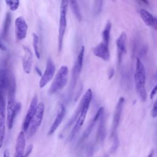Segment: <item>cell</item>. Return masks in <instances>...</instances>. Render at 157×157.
<instances>
[{
    "label": "cell",
    "instance_id": "6da1fadb",
    "mask_svg": "<svg viewBox=\"0 0 157 157\" xmlns=\"http://www.w3.org/2000/svg\"><path fill=\"white\" fill-rule=\"evenodd\" d=\"M93 97V93L92 90L89 88L86 90V91L83 94L80 104V111L79 114L78 116V118L75 122V125L73 127L72 129L71 130L69 136H68V140L71 141L72 139L75 137V135L78 133L79 130L80 129L81 127L83 126L84 121L85 120L86 116L87 115L88 111L89 110V107L90 105V103L92 100Z\"/></svg>",
    "mask_w": 157,
    "mask_h": 157
},
{
    "label": "cell",
    "instance_id": "7a4b0ae2",
    "mask_svg": "<svg viewBox=\"0 0 157 157\" xmlns=\"http://www.w3.org/2000/svg\"><path fill=\"white\" fill-rule=\"evenodd\" d=\"M134 78L136 92L141 101L142 102H145L147 97L145 89V69L139 58H137L136 60Z\"/></svg>",
    "mask_w": 157,
    "mask_h": 157
},
{
    "label": "cell",
    "instance_id": "3957f363",
    "mask_svg": "<svg viewBox=\"0 0 157 157\" xmlns=\"http://www.w3.org/2000/svg\"><path fill=\"white\" fill-rule=\"evenodd\" d=\"M7 93V102L6 105V123L8 129H11L13 127L14 120L17 117L15 114V109L17 102L15 101V81L13 75L12 77Z\"/></svg>",
    "mask_w": 157,
    "mask_h": 157
},
{
    "label": "cell",
    "instance_id": "277c9868",
    "mask_svg": "<svg viewBox=\"0 0 157 157\" xmlns=\"http://www.w3.org/2000/svg\"><path fill=\"white\" fill-rule=\"evenodd\" d=\"M69 6V1H62L59 8V20L58 36V51L60 53L63 48V39L67 27V12Z\"/></svg>",
    "mask_w": 157,
    "mask_h": 157
},
{
    "label": "cell",
    "instance_id": "5b68a950",
    "mask_svg": "<svg viewBox=\"0 0 157 157\" xmlns=\"http://www.w3.org/2000/svg\"><path fill=\"white\" fill-rule=\"evenodd\" d=\"M69 69L67 66L63 65L56 72L53 80L49 88L48 94H53L62 90L67 84L68 80Z\"/></svg>",
    "mask_w": 157,
    "mask_h": 157
},
{
    "label": "cell",
    "instance_id": "8992f818",
    "mask_svg": "<svg viewBox=\"0 0 157 157\" xmlns=\"http://www.w3.org/2000/svg\"><path fill=\"white\" fill-rule=\"evenodd\" d=\"M45 112V105L42 102L38 103L37 109L35 113L34 116L33 117L28 129L27 131V136L28 137H32L37 131L38 128L40 127Z\"/></svg>",
    "mask_w": 157,
    "mask_h": 157
},
{
    "label": "cell",
    "instance_id": "52a82bcc",
    "mask_svg": "<svg viewBox=\"0 0 157 157\" xmlns=\"http://www.w3.org/2000/svg\"><path fill=\"white\" fill-rule=\"evenodd\" d=\"M84 53H85V47H84V46H81L80 50L78 52L77 59L75 60V62L74 65L72 68L70 94L72 93V92L75 88V86L76 85L77 80L79 77L80 72L82 71V68L83 63Z\"/></svg>",
    "mask_w": 157,
    "mask_h": 157
},
{
    "label": "cell",
    "instance_id": "ba28073f",
    "mask_svg": "<svg viewBox=\"0 0 157 157\" xmlns=\"http://www.w3.org/2000/svg\"><path fill=\"white\" fill-rule=\"evenodd\" d=\"M55 74V65L52 58H48L47 63L44 72L42 74L41 78L39 82L40 88L45 87L53 78Z\"/></svg>",
    "mask_w": 157,
    "mask_h": 157
},
{
    "label": "cell",
    "instance_id": "9c48e42d",
    "mask_svg": "<svg viewBox=\"0 0 157 157\" xmlns=\"http://www.w3.org/2000/svg\"><path fill=\"white\" fill-rule=\"evenodd\" d=\"M124 101L125 99L123 97L120 98L117 104L116 107L115 109V111L113 116L112 128H111V133H110L111 137H113L114 136H117V131L120 124L121 116L123 106L124 104Z\"/></svg>",
    "mask_w": 157,
    "mask_h": 157
},
{
    "label": "cell",
    "instance_id": "30bf717a",
    "mask_svg": "<svg viewBox=\"0 0 157 157\" xmlns=\"http://www.w3.org/2000/svg\"><path fill=\"white\" fill-rule=\"evenodd\" d=\"M37 105H38V98H37V95H35L33 98V99L31 101V103H30L28 109L27 110L26 116H25L23 122L22 127H23V130L24 132H27L28 128L29 126L30 123H31L33 117L35 115Z\"/></svg>",
    "mask_w": 157,
    "mask_h": 157
},
{
    "label": "cell",
    "instance_id": "8fae6325",
    "mask_svg": "<svg viewBox=\"0 0 157 157\" xmlns=\"http://www.w3.org/2000/svg\"><path fill=\"white\" fill-rule=\"evenodd\" d=\"M28 24L22 16L18 17L15 20V33L18 40H22L26 37Z\"/></svg>",
    "mask_w": 157,
    "mask_h": 157
},
{
    "label": "cell",
    "instance_id": "7c38bea8",
    "mask_svg": "<svg viewBox=\"0 0 157 157\" xmlns=\"http://www.w3.org/2000/svg\"><path fill=\"white\" fill-rule=\"evenodd\" d=\"M6 104L4 97H0V148L2 147L6 132Z\"/></svg>",
    "mask_w": 157,
    "mask_h": 157
},
{
    "label": "cell",
    "instance_id": "4fadbf2b",
    "mask_svg": "<svg viewBox=\"0 0 157 157\" xmlns=\"http://www.w3.org/2000/svg\"><path fill=\"white\" fill-rule=\"evenodd\" d=\"M22 48L23 55L21 57V60L23 69L26 74H29L31 73L33 66V54L30 48H29L27 46L23 45Z\"/></svg>",
    "mask_w": 157,
    "mask_h": 157
},
{
    "label": "cell",
    "instance_id": "5bb4252c",
    "mask_svg": "<svg viewBox=\"0 0 157 157\" xmlns=\"http://www.w3.org/2000/svg\"><path fill=\"white\" fill-rule=\"evenodd\" d=\"M126 40L127 35L124 32H122L116 41L118 68L121 65L123 55L126 53Z\"/></svg>",
    "mask_w": 157,
    "mask_h": 157
},
{
    "label": "cell",
    "instance_id": "9a60e30c",
    "mask_svg": "<svg viewBox=\"0 0 157 157\" xmlns=\"http://www.w3.org/2000/svg\"><path fill=\"white\" fill-rule=\"evenodd\" d=\"M12 77L8 69L3 67L0 69V97H4L6 92L8 91Z\"/></svg>",
    "mask_w": 157,
    "mask_h": 157
},
{
    "label": "cell",
    "instance_id": "2e32d148",
    "mask_svg": "<svg viewBox=\"0 0 157 157\" xmlns=\"http://www.w3.org/2000/svg\"><path fill=\"white\" fill-rule=\"evenodd\" d=\"M65 115H66V108H65V106L61 104L59 105L58 107V112L55 118V120L53 121L48 131V134H47L48 136L52 135L56 131V130L58 129V128L61 122L63 121Z\"/></svg>",
    "mask_w": 157,
    "mask_h": 157
},
{
    "label": "cell",
    "instance_id": "e0dca14e",
    "mask_svg": "<svg viewBox=\"0 0 157 157\" xmlns=\"http://www.w3.org/2000/svg\"><path fill=\"white\" fill-rule=\"evenodd\" d=\"M93 53L94 56L104 61H107L110 59V53L109 45L103 42H100L93 48Z\"/></svg>",
    "mask_w": 157,
    "mask_h": 157
},
{
    "label": "cell",
    "instance_id": "ac0fdd59",
    "mask_svg": "<svg viewBox=\"0 0 157 157\" xmlns=\"http://www.w3.org/2000/svg\"><path fill=\"white\" fill-rule=\"evenodd\" d=\"M25 145H26V139H25V132L23 131H21L18 133L17 137L14 157H24L25 156Z\"/></svg>",
    "mask_w": 157,
    "mask_h": 157
},
{
    "label": "cell",
    "instance_id": "d6986e66",
    "mask_svg": "<svg viewBox=\"0 0 157 157\" xmlns=\"http://www.w3.org/2000/svg\"><path fill=\"white\" fill-rule=\"evenodd\" d=\"M139 13L145 24L153 28V29L157 31V17L153 16L150 12L144 9H140Z\"/></svg>",
    "mask_w": 157,
    "mask_h": 157
},
{
    "label": "cell",
    "instance_id": "ffe728a7",
    "mask_svg": "<svg viewBox=\"0 0 157 157\" xmlns=\"http://www.w3.org/2000/svg\"><path fill=\"white\" fill-rule=\"evenodd\" d=\"M104 112V109L103 107H100L96 113L94 115V116L93 117L92 120H91V121L90 122V123L88 124V126L86 127V129L85 130V131L83 132V135H82V140H84L86 138H87L88 137V136L90 134L91 132L92 131L96 123L99 121V119L100 118V117L101 116V115Z\"/></svg>",
    "mask_w": 157,
    "mask_h": 157
},
{
    "label": "cell",
    "instance_id": "44dd1931",
    "mask_svg": "<svg viewBox=\"0 0 157 157\" xmlns=\"http://www.w3.org/2000/svg\"><path fill=\"white\" fill-rule=\"evenodd\" d=\"M105 117L104 112L101 115L99 119V125L97 131L96 139L99 142H101L104 140L105 134Z\"/></svg>",
    "mask_w": 157,
    "mask_h": 157
},
{
    "label": "cell",
    "instance_id": "7402d4cb",
    "mask_svg": "<svg viewBox=\"0 0 157 157\" xmlns=\"http://www.w3.org/2000/svg\"><path fill=\"white\" fill-rule=\"evenodd\" d=\"M112 28V23L110 21H107L104 28L102 33V41L104 44L109 45V41L110 37V31Z\"/></svg>",
    "mask_w": 157,
    "mask_h": 157
},
{
    "label": "cell",
    "instance_id": "603a6c76",
    "mask_svg": "<svg viewBox=\"0 0 157 157\" xmlns=\"http://www.w3.org/2000/svg\"><path fill=\"white\" fill-rule=\"evenodd\" d=\"M69 4L71 6L72 11L75 18L78 21H81L82 19V13H81L80 9V7H79L77 1H73V0L70 1H69Z\"/></svg>",
    "mask_w": 157,
    "mask_h": 157
},
{
    "label": "cell",
    "instance_id": "cb8c5ba5",
    "mask_svg": "<svg viewBox=\"0 0 157 157\" xmlns=\"http://www.w3.org/2000/svg\"><path fill=\"white\" fill-rule=\"evenodd\" d=\"M33 37V47L34 50V54L37 59L40 58V52L39 46V37L37 34L33 33L32 34Z\"/></svg>",
    "mask_w": 157,
    "mask_h": 157
},
{
    "label": "cell",
    "instance_id": "d4e9b609",
    "mask_svg": "<svg viewBox=\"0 0 157 157\" xmlns=\"http://www.w3.org/2000/svg\"><path fill=\"white\" fill-rule=\"evenodd\" d=\"M10 22H11V15L10 13H7L4 19V23L3 28H2V36L4 37H6L8 35Z\"/></svg>",
    "mask_w": 157,
    "mask_h": 157
},
{
    "label": "cell",
    "instance_id": "484cf974",
    "mask_svg": "<svg viewBox=\"0 0 157 157\" xmlns=\"http://www.w3.org/2000/svg\"><path fill=\"white\" fill-rule=\"evenodd\" d=\"M5 2L7 6L9 7V8L10 9V10L12 11H15L20 5V1L18 0H6Z\"/></svg>",
    "mask_w": 157,
    "mask_h": 157
},
{
    "label": "cell",
    "instance_id": "4316f807",
    "mask_svg": "<svg viewBox=\"0 0 157 157\" xmlns=\"http://www.w3.org/2000/svg\"><path fill=\"white\" fill-rule=\"evenodd\" d=\"M102 1H96L94 2L93 4V12L94 15L99 14L102 9Z\"/></svg>",
    "mask_w": 157,
    "mask_h": 157
},
{
    "label": "cell",
    "instance_id": "83f0119b",
    "mask_svg": "<svg viewBox=\"0 0 157 157\" xmlns=\"http://www.w3.org/2000/svg\"><path fill=\"white\" fill-rule=\"evenodd\" d=\"M151 117L155 118L157 117V97L153 104L152 110H151Z\"/></svg>",
    "mask_w": 157,
    "mask_h": 157
},
{
    "label": "cell",
    "instance_id": "f1b7e54d",
    "mask_svg": "<svg viewBox=\"0 0 157 157\" xmlns=\"http://www.w3.org/2000/svg\"><path fill=\"white\" fill-rule=\"evenodd\" d=\"M157 93V83L155 85V86L153 88L151 93H150V99H153V97L155 96V94Z\"/></svg>",
    "mask_w": 157,
    "mask_h": 157
},
{
    "label": "cell",
    "instance_id": "f546056e",
    "mask_svg": "<svg viewBox=\"0 0 157 157\" xmlns=\"http://www.w3.org/2000/svg\"><path fill=\"white\" fill-rule=\"evenodd\" d=\"M114 74H115V70L113 68L111 67L109 69V71H108V78L109 79H111L113 76L114 75Z\"/></svg>",
    "mask_w": 157,
    "mask_h": 157
},
{
    "label": "cell",
    "instance_id": "4dcf8cb0",
    "mask_svg": "<svg viewBox=\"0 0 157 157\" xmlns=\"http://www.w3.org/2000/svg\"><path fill=\"white\" fill-rule=\"evenodd\" d=\"M33 148V146L32 145H29L28 147V148H27V150L26 151V153H25V156L24 157H28L29 156V155L32 151Z\"/></svg>",
    "mask_w": 157,
    "mask_h": 157
},
{
    "label": "cell",
    "instance_id": "1f68e13d",
    "mask_svg": "<svg viewBox=\"0 0 157 157\" xmlns=\"http://www.w3.org/2000/svg\"><path fill=\"white\" fill-rule=\"evenodd\" d=\"M0 50H2V51H6L7 50V47L6 46L3 44V42H2L1 38H0Z\"/></svg>",
    "mask_w": 157,
    "mask_h": 157
},
{
    "label": "cell",
    "instance_id": "d6a6232c",
    "mask_svg": "<svg viewBox=\"0 0 157 157\" xmlns=\"http://www.w3.org/2000/svg\"><path fill=\"white\" fill-rule=\"evenodd\" d=\"M9 151L8 150H5L3 153V157H9Z\"/></svg>",
    "mask_w": 157,
    "mask_h": 157
},
{
    "label": "cell",
    "instance_id": "836d02e7",
    "mask_svg": "<svg viewBox=\"0 0 157 157\" xmlns=\"http://www.w3.org/2000/svg\"><path fill=\"white\" fill-rule=\"evenodd\" d=\"M153 154H154V151L152 150L149 153V154L148 155V156H147V157H152L153 155Z\"/></svg>",
    "mask_w": 157,
    "mask_h": 157
}]
</instances>
